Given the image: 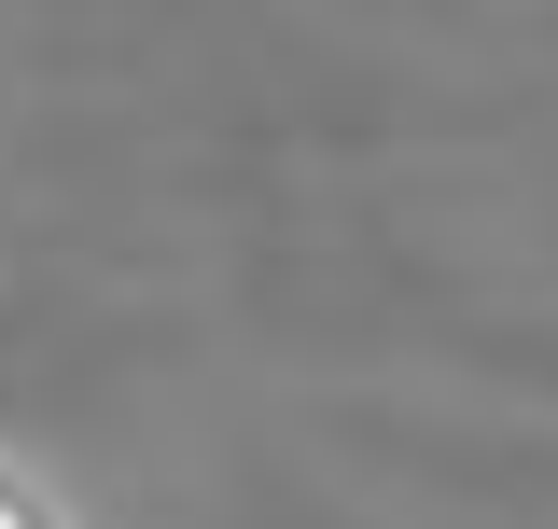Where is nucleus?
<instances>
[{
	"label": "nucleus",
	"mask_w": 558,
	"mask_h": 529,
	"mask_svg": "<svg viewBox=\"0 0 558 529\" xmlns=\"http://www.w3.org/2000/svg\"><path fill=\"white\" fill-rule=\"evenodd\" d=\"M0 529H84V516H70V488H57L43 460H14V446H0Z\"/></svg>",
	"instance_id": "obj_1"
}]
</instances>
